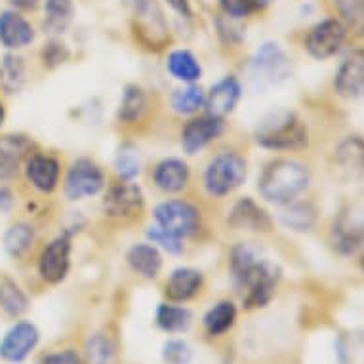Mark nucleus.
I'll use <instances>...</instances> for the list:
<instances>
[{
	"label": "nucleus",
	"instance_id": "f257e3e1",
	"mask_svg": "<svg viewBox=\"0 0 364 364\" xmlns=\"http://www.w3.org/2000/svg\"><path fill=\"white\" fill-rule=\"evenodd\" d=\"M309 170L298 161L279 159L269 162L259 178V193L269 203H294L309 187Z\"/></svg>",
	"mask_w": 364,
	"mask_h": 364
},
{
	"label": "nucleus",
	"instance_id": "f03ea898",
	"mask_svg": "<svg viewBox=\"0 0 364 364\" xmlns=\"http://www.w3.org/2000/svg\"><path fill=\"white\" fill-rule=\"evenodd\" d=\"M256 141L271 151L304 149L309 141L307 126L292 111H273L265 114L256 128Z\"/></svg>",
	"mask_w": 364,
	"mask_h": 364
},
{
	"label": "nucleus",
	"instance_id": "7ed1b4c3",
	"mask_svg": "<svg viewBox=\"0 0 364 364\" xmlns=\"http://www.w3.org/2000/svg\"><path fill=\"white\" fill-rule=\"evenodd\" d=\"M248 73L252 84L263 90L284 82L292 73V63L277 42H265L250 60Z\"/></svg>",
	"mask_w": 364,
	"mask_h": 364
},
{
	"label": "nucleus",
	"instance_id": "20e7f679",
	"mask_svg": "<svg viewBox=\"0 0 364 364\" xmlns=\"http://www.w3.org/2000/svg\"><path fill=\"white\" fill-rule=\"evenodd\" d=\"M246 179V162L237 153H220L204 172V186L212 197H225L239 189Z\"/></svg>",
	"mask_w": 364,
	"mask_h": 364
},
{
	"label": "nucleus",
	"instance_id": "39448f33",
	"mask_svg": "<svg viewBox=\"0 0 364 364\" xmlns=\"http://www.w3.org/2000/svg\"><path fill=\"white\" fill-rule=\"evenodd\" d=\"M281 279V271L275 263L259 259L252 265L245 275L240 277L237 284L246 290L245 305L248 309H257L265 305L275 296V288Z\"/></svg>",
	"mask_w": 364,
	"mask_h": 364
},
{
	"label": "nucleus",
	"instance_id": "423d86ee",
	"mask_svg": "<svg viewBox=\"0 0 364 364\" xmlns=\"http://www.w3.org/2000/svg\"><path fill=\"white\" fill-rule=\"evenodd\" d=\"M330 239L334 250L341 256H353L364 245V208L347 204L338 212L332 223Z\"/></svg>",
	"mask_w": 364,
	"mask_h": 364
},
{
	"label": "nucleus",
	"instance_id": "0eeeda50",
	"mask_svg": "<svg viewBox=\"0 0 364 364\" xmlns=\"http://www.w3.org/2000/svg\"><path fill=\"white\" fill-rule=\"evenodd\" d=\"M347 36V27L340 19L328 18L313 25L305 36V50L315 60H328L336 55L343 46Z\"/></svg>",
	"mask_w": 364,
	"mask_h": 364
},
{
	"label": "nucleus",
	"instance_id": "6e6552de",
	"mask_svg": "<svg viewBox=\"0 0 364 364\" xmlns=\"http://www.w3.org/2000/svg\"><path fill=\"white\" fill-rule=\"evenodd\" d=\"M336 172L355 191L364 193V139L349 136L338 145L334 155Z\"/></svg>",
	"mask_w": 364,
	"mask_h": 364
},
{
	"label": "nucleus",
	"instance_id": "1a4fd4ad",
	"mask_svg": "<svg viewBox=\"0 0 364 364\" xmlns=\"http://www.w3.org/2000/svg\"><path fill=\"white\" fill-rule=\"evenodd\" d=\"M155 218L161 229L178 239L195 233L200 221L198 210L186 200H166L159 204L155 210Z\"/></svg>",
	"mask_w": 364,
	"mask_h": 364
},
{
	"label": "nucleus",
	"instance_id": "9d476101",
	"mask_svg": "<svg viewBox=\"0 0 364 364\" xmlns=\"http://www.w3.org/2000/svg\"><path fill=\"white\" fill-rule=\"evenodd\" d=\"M105 186V176L96 162L80 159L71 166L65 179V195L71 200H82L97 195Z\"/></svg>",
	"mask_w": 364,
	"mask_h": 364
},
{
	"label": "nucleus",
	"instance_id": "9b49d317",
	"mask_svg": "<svg viewBox=\"0 0 364 364\" xmlns=\"http://www.w3.org/2000/svg\"><path fill=\"white\" fill-rule=\"evenodd\" d=\"M334 88L341 97L364 100V48L347 55L334 78Z\"/></svg>",
	"mask_w": 364,
	"mask_h": 364
},
{
	"label": "nucleus",
	"instance_id": "f8f14e48",
	"mask_svg": "<svg viewBox=\"0 0 364 364\" xmlns=\"http://www.w3.org/2000/svg\"><path fill=\"white\" fill-rule=\"evenodd\" d=\"M71 267V240L67 237L52 240L41 254L38 273L50 284H58L67 277Z\"/></svg>",
	"mask_w": 364,
	"mask_h": 364
},
{
	"label": "nucleus",
	"instance_id": "ddd939ff",
	"mask_svg": "<svg viewBox=\"0 0 364 364\" xmlns=\"http://www.w3.org/2000/svg\"><path fill=\"white\" fill-rule=\"evenodd\" d=\"M38 330L31 323H16L0 341V357L8 363H23L38 343Z\"/></svg>",
	"mask_w": 364,
	"mask_h": 364
},
{
	"label": "nucleus",
	"instance_id": "4468645a",
	"mask_svg": "<svg viewBox=\"0 0 364 364\" xmlns=\"http://www.w3.org/2000/svg\"><path fill=\"white\" fill-rule=\"evenodd\" d=\"M144 208V193L130 181L111 187L103 198V210L109 218H134Z\"/></svg>",
	"mask_w": 364,
	"mask_h": 364
},
{
	"label": "nucleus",
	"instance_id": "2eb2a0df",
	"mask_svg": "<svg viewBox=\"0 0 364 364\" xmlns=\"http://www.w3.org/2000/svg\"><path fill=\"white\" fill-rule=\"evenodd\" d=\"M223 132V120L214 114L198 117V119L189 120L181 134V145L189 155H195L197 151L204 149L210 141L220 138Z\"/></svg>",
	"mask_w": 364,
	"mask_h": 364
},
{
	"label": "nucleus",
	"instance_id": "dca6fc26",
	"mask_svg": "<svg viewBox=\"0 0 364 364\" xmlns=\"http://www.w3.org/2000/svg\"><path fill=\"white\" fill-rule=\"evenodd\" d=\"M35 41V29L16 10L0 14V44L6 50H21Z\"/></svg>",
	"mask_w": 364,
	"mask_h": 364
},
{
	"label": "nucleus",
	"instance_id": "f3484780",
	"mask_svg": "<svg viewBox=\"0 0 364 364\" xmlns=\"http://www.w3.org/2000/svg\"><path fill=\"white\" fill-rule=\"evenodd\" d=\"M27 179L41 193H52L60 181V162L50 155H33L27 161Z\"/></svg>",
	"mask_w": 364,
	"mask_h": 364
},
{
	"label": "nucleus",
	"instance_id": "a211bd4d",
	"mask_svg": "<svg viewBox=\"0 0 364 364\" xmlns=\"http://www.w3.org/2000/svg\"><path fill=\"white\" fill-rule=\"evenodd\" d=\"M240 100V84L235 77L221 78L220 82L215 84L214 88L210 90V94L206 96V107H208V114L220 117L223 119L225 114L233 113L237 103Z\"/></svg>",
	"mask_w": 364,
	"mask_h": 364
},
{
	"label": "nucleus",
	"instance_id": "6ab92c4d",
	"mask_svg": "<svg viewBox=\"0 0 364 364\" xmlns=\"http://www.w3.org/2000/svg\"><path fill=\"white\" fill-rule=\"evenodd\" d=\"M29 149V139L23 136H2L0 138V183L18 172V166Z\"/></svg>",
	"mask_w": 364,
	"mask_h": 364
},
{
	"label": "nucleus",
	"instance_id": "aec40b11",
	"mask_svg": "<svg viewBox=\"0 0 364 364\" xmlns=\"http://www.w3.org/2000/svg\"><path fill=\"white\" fill-rule=\"evenodd\" d=\"M203 287V275L197 269H176L166 282V296L170 301H187Z\"/></svg>",
	"mask_w": 364,
	"mask_h": 364
},
{
	"label": "nucleus",
	"instance_id": "412c9836",
	"mask_svg": "<svg viewBox=\"0 0 364 364\" xmlns=\"http://www.w3.org/2000/svg\"><path fill=\"white\" fill-rule=\"evenodd\" d=\"M229 223L235 229H245V231H267L271 220L265 214V210L259 208L252 198H242L240 203L235 204Z\"/></svg>",
	"mask_w": 364,
	"mask_h": 364
},
{
	"label": "nucleus",
	"instance_id": "4be33fe9",
	"mask_svg": "<svg viewBox=\"0 0 364 364\" xmlns=\"http://www.w3.org/2000/svg\"><path fill=\"white\" fill-rule=\"evenodd\" d=\"M189 181V168L179 159H166L156 164L155 183L159 189L166 193H178Z\"/></svg>",
	"mask_w": 364,
	"mask_h": 364
},
{
	"label": "nucleus",
	"instance_id": "5701e85b",
	"mask_svg": "<svg viewBox=\"0 0 364 364\" xmlns=\"http://www.w3.org/2000/svg\"><path fill=\"white\" fill-rule=\"evenodd\" d=\"M75 16L73 0H44V31L61 35L71 25Z\"/></svg>",
	"mask_w": 364,
	"mask_h": 364
},
{
	"label": "nucleus",
	"instance_id": "b1692460",
	"mask_svg": "<svg viewBox=\"0 0 364 364\" xmlns=\"http://www.w3.org/2000/svg\"><path fill=\"white\" fill-rule=\"evenodd\" d=\"M128 263L138 275L145 277V279H155L161 273L162 257L155 246L136 245L128 252Z\"/></svg>",
	"mask_w": 364,
	"mask_h": 364
},
{
	"label": "nucleus",
	"instance_id": "393cba45",
	"mask_svg": "<svg viewBox=\"0 0 364 364\" xmlns=\"http://www.w3.org/2000/svg\"><path fill=\"white\" fill-rule=\"evenodd\" d=\"M282 225L305 233L311 231L316 223V208L311 203H288L287 208L281 212Z\"/></svg>",
	"mask_w": 364,
	"mask_h": 364
},
{
	"label": "nucleus",
	"instance_id": "a878e982",
	"mask_svg": "<svg viewBox=\"0 0 364 364\" xmlns=\"http://www.w3.org/2000/svg\"><path fill=\"white\" fill-rule=\"evenodd\" d=\"M168 71L172 73V77L183 82H195L203 75L200 63L189 50H176L168 55Z\"/></svg>",
	"mask_w": 364,
	"mask_h": 364
},
{
	"label": "nucleus",
	"instance_id": "bb28decb",
	"mask_svg": "<svg viewBox=\"0 0 364 364\" xmlns=\"http://www.w3.org/2000/svg\"><path fill=\"white\" fill-rule=\"evenodd\" d=\"M193 315L191 311L186 307H178V305L162 304L156 309V324L161 326L164 332L170 334H178V332H186L191 326Z\"/></svg>",
	"mask_w": 364,
	"mask_h": 364
},
{
	"label": "nucleus",
	"instance_id": "cd10ccee",
	"mask_svg": "<svg viewBox=\"0 0 364 364\" xmlns=\"http://www.w3.org/2000/svg\"><path fill=\"white\" fill-rule=\"evenodd\" d=\"M237 321V307L231 301H220L204 315V330L210 336L225 334Z\"/></svg>",
	"mask_w": 364,
	"mask_h": 364
},
{
	"label": "nucleus",
	"instance_id": "c85d7f7f",
	"mask_svg": "<svg viewBox=\"0 0 364 364\" xmlns=\"http://www.w3.org/2000/svg\"><path fill=\"white\" fill-rule=\"evenodd\" d=\"M0 309L8 316H19L29 309V299L19 288L18 282L10 281V279H4L0 282Z\"/></svg>",
	"mask_w": 364,
	"mask_h": 364
},
{
	"label": "nucleus",
	"instance_id": "c756f323",
	"mask_svg": "<svg viewBox=\"0 0 364 364\" xmlns=\"http://www.w3.org/2000/svg\"><path fill=\"white\" fill-rule=\"evenodd\" d=\"M25 82V63L16 54H8L0 61V86L8 94L18 92Z\"/></svg>",
	"mask_w": 364,
	"mask_h": 364
},
{
	"label": "nucleus",
	"instance_id": "7c9ffc66",
	"mask_svg": "<svg viewBox=\"0 0 364 364\" xmlns=\"http://www.w3.org/2000/svg\"><path fill=\"white\" fill-rule=\"evenodd\" d=\"M340 21L355 36H364V0H334Z\"/></svg>",
	"mask_w": 364,
	"mask_h": 364
},
{
	"label": "nucleus",
	"instance_id": "2f4dec72",
	"mask_svg": "<svg viewBox=\"0 0 364 364\" xmlns=\"http://www.w3.org/2000/svg\"><path fill=\"white\" fill-rule=\"evenodd\" d=\"M35 240V231L29 223H16L4 235V250L12 257L23 256Z\"/></svg>",
	"mask_w": 364,
	"mask_h": 364
},
{
	"label": "nucleus",
	"instance_id": "473e14b6",
	"mask_svg": "<svg viewBox=\"0 0 364 364\" xmlns=\"http://www.w3.org/2000/svg\"><path fill=\"white\" fill-rule=\"evenodd\" d=\"M145 94L144 90L139 86H126L124 94H122V102H120L119 109V119L124 120V122H134L141 117V113L145 111Z\"/></svg>",
	"mask_w": 364,
	"mask_h": 364
},
{
	"label": "nucleus",
	"instance_id": "72a5a7b5",
	"mask_svg": "<svg viewBox=\"0 0 364 364\" xmlns=\"http://www.w3.org/2000/svg\"><path fill=\"white\" fill-rule=\"evenodd\" d=\"M204 102H206V96L198 86H187V88L178 90L172 97L173 109L181 114L197 113L204 105Z\"/></svg>",
	"mask_w": 364,
	"mask_h": 364
},
{
	"label": "nucleus",
	"instance_id": "f704fd0d",
	"mask_svg": "<svg viewBox=\"0 0 364 364\" xmlns=\"http://www.w3.org/2000/svg\"><path fill=\"white\" fill-rule=\"evenodd\" d=\"M114 168L119 172L120 178L132 179L136 178L141 170V156H139V151L134 147V145H122L117 155V161H114Z\"/></svg>",
	"mask_w": 364,
	"mask_h": 364
},
{
	"label": "nucleus",
	"instance_id": "c9c22d12",
	"mask_svg": "<svg viewBox=\"0 0 364 364\" xmlns=\"http://www.w3.org/2000/svg\"><path fill=\"white\" fill-rule=\"evenodd\" d=\"M86 355L90 364H109L114 355L113 341L107 336L94 334L86 341Z\"/></svg>",
	"mask_w": 364,
	"mask_h": 364
},
{
	"label": "nucleus",
	"instance_id": "e433bc0d",
	"mask_svg": "<svg viewBox=\"0 0 364 364\" xmlns=\"http://www.w3.org/2000/svg\"><path fill=\"white\" fill-rule=\"evenodd\" d=\"M259 262V252L254 246L240 245L231 252V273H233L235 281H239L240 277L245 275L246 271Z\"/></svg>",
	"mask_w": 364,
	"mask_h": 364
},
{
	"label": "nucleus",
	"instance_id": "4c0bfd02",
	"mask_svg": "<svg viewBox=\"0 0 364 364\" xmlns=\"http://www.w3.org/2000/svg\"><path fill=\"white\" fill-rule=\"evenodd\" d=\"M162 358L166 364H189L193 360V349L186 341L172 340L162 349Z\"/></svg>",
	"mask_w": 364,
	"mask_h": 364
},
{
	"label": "nucleus",
	"instance_id": "58836bf2",
	"mask_svg": "<svg viewBox=\"0 0 364 364\" xmlns=\"http://www.w3.org/2000/svg\"><path fill=\"white\" fill-rule=\"evenodd\" d=\"M220 4L223 14L231 19H245L256 12L250 0H220Z\"/></svg>",
	"mask_w": 364,
	"mask_h": 364
},
{
	"label": "nucleus",
	"instance_id": "ea45409f",
	"mask_svg": "<svg viewBox=\"0 0 364 364\" xmlns=\"http://www.w3.org/2000/svg\"><path fill=\"white\" fill-rule=\"evenodd\" d=\"M149 239L155 242V245H161L164 250L172 252V254H179L181 252V242H179L178 237H173V235L166 233L164 229H161V227H151L149 229Z\"/></svg>",
	"mask_w": 364,
	"mask_h": 364
},
{
	"label": "nucleus",
	"instance_id": "a19ab883",
	"mask_svg": "<svg viewBox=\"0 0 364 364\" xmlns=\"http://www.w3.org/2000/svg\"><path fill=\"white\" fill-rule=\"evenodd\" d=\"M36 364H82V358L78 357L77 351L73 349H65V351L50 353L38 360Z\"/></svg>",
	"mask_w": 364,
	"mask_h": 364
},
{
	"label": "nucleus",
	"instance_id": "79ce46f5",
	"mask_svg": "<svg viewBox=\"0 0 364 364\" xmlns=\"http://www.w3.org/2000/svg\"><path fill=\"white\" fill-rule=\"evenodd\" d=\"M67 55H69V52H67L65 46L55 41L50 42L48 46L44 48V52H42L44 63H48V65H60V63H63Z\"/></svg>",
	"mask_w": 364,
	"mask_h": 364
},
{
	"label": "nucleus",
	"instance_id": "37998d69",
	"mask_svg": "<svg viewBox=\"0 0 364 364\" xmlns=\"http://www.w3.org/2000/svg\"><path fill=\"white\" fill-rule=\"evenodd\" d=\"M168 4L183 18H189L191 16V6H189V0H166Z\"/></svg>",
	"mask_w": 364,
	"mask_h": 364
},
{
	"label": "nucleus",
	"instance_id": "c03bdc74",
	"mask_svg": "<svg viewBox=\"0 0 364 364\" xmlns=\"http://www.w3.org/2000/svg\"><path fill=\"white\" fill-rule=\"evenodd\" d=\"M38 2H41V0H10V4H12L16 10H23V12L35 10V8L38 6Z\"/></svg>",
	"mask_w": 364,
	"mask_h": 364
},
{
	"label": "nucleus",
	"instance_id": "a18cd8bd",
	"mask_svg": "<svg viewBox=\"0 0 364 364\" xmlns=\"http://www.w3.org/2000/svg\"><path fill=\"white\" fill-rule=\"evenodd\" d=\"M12 203V193L8 189H0V212H8Z\"/></svg>",
	"mask_w": 364,
	"mask_h": 364
},
{
	"label": "nucleus",
	"instance_id": "49530a36",
	"mask_svg": "<svg viewBox=\"0 0 364 364\" xmlns=\"http://www.w3.org/2000/svg\"><path fill=\"white\" fill-rule=\"evenodd\" d=\"M122 2H124L126 6L130 8L132 12H134V16L141 12V10L149 4V0H122Z\"/></svg>",
	"mask_w": 364,
	"mask_h": 364
},
{
	"label": "nucleus",
	"instance_id": "de8ad7c7",
	"mask_svg": "<svg viewBox=\"0 0 364 364\" xmlns=\"http://www.w3.org/2000/svg\"><path fill=\"white\" fill-rule=\"evenodd\" d=\"M252 6H254V10H263V8H267L269 4H273L275 0H250Z\"/></svg>",
	"mask_w": 364,
	"mask_h": 364
},
{
	"label": "nucleus",
	"instance_id": "09e8293b",
	"mask_svg": "<svg viewBox=\"0 0 364 364\" xmlns=\"http://www.w3.org/2000/svg\"><path fill=\"white\" fill-rule=\"evenodd\" d=\"M4 122V107H2V103H0V126Z\"/></svg>",
	"mask_w": 364,
	"mask_h": 364
},
{
	"label": "nucleus",
	"instance_id": "8fccbe9b",
	"mask_svg": "<svg viewBox=\"0 0 364 364\" xmlns=\"http://www.w3.org/2000/svg\"><path fill=\"white\" fill-rule=\"evenodd\" d=\"M360 269H363V273H364V254L363 257H360Z\"/></svg>",
	"mask_w": 364,
	"mask_h": 364
}]
</instances>
